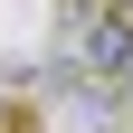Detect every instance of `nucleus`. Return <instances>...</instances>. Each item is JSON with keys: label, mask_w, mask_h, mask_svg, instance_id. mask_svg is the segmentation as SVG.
I'll return each mask as SVG.
<instances>
[{"label": "nucleus", "mask_w": 133, "mask_h": 133, "mask_svg": "<svg viewBox=\"0 0 133 133\" xmlns=\"http://www.w3.org/2000/svg\"><path fill=\"white\" fill-rule=\"evenodd\" d=\"M114 10H124V19H133V0H114Z\"/></svg>", "instance_id": "obj_1"}, {"label": "nucleus", "mask_w": 133, "mask_h": 133, "mask_svg": "<svg viewBox=\"0 0 133 133\" xmlns=\"http://www.w3.org/2000/svg\"><path fill=\"white\" fill-rule=\"evenodd\" d=\"M95 10H105V0H95Z\"/></svg>", "instance_id": "obj_2"}]
</instances>
